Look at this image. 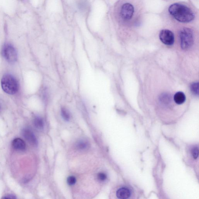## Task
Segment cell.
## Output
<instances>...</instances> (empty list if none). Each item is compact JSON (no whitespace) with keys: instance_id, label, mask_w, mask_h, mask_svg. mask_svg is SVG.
Instances as JSON below:
<instances>
[{"instance_id":"obj_1","label":"cell","mask_w":199,"mask_h":199,"mask_svg":"<svg viewBox=\"0 0 199 199\" xmlns=\"http://www.w3.org/2000/svg\"><path fill=\"white\" fill-rule=\"evenodd\" d=\"M168 11L175 19L181 22H190L195 18V15L193 11L182 4H173L170 6Z\"/></svg>"},{"instance_id":"obj_2","label":"cell","mask_w":199,"mask_h":199,"mask_svg":"<svg viewBox=\"0 0 199 199\" xmlns=\"http://www.w3.org/2000/svg\"><path fill=\"white\" fill-rule=\"evenodd\" d=\"M1 85L3 90L9 95H14L18 90V81L15 77L11 74H5L3 76Z\"/></svg>"},{"instance_id":"obj_3","label":"cell","mask_w":199,"mask_h":199,"mask_svg":"<svg viewBox=\"0 0 199 199\" xmlns=\"http://www.w3.org/2000/svg\"><path fill=\"white\" fill-rule=\"evenodd\" d=\"M180 44L182 48L186 50L191 48L194 42L192 30L188 28H184L180 31Z\"/></svg>"},{"instance_id":"obj_4","label":"cell","mask_w":199,"mask_h":199,"mask_svg":"<svg viewBox=\"0 0 199 199\" xmlns=\"http://www.w3.org/2000/svg\"><path fill=\"white\" fill-rule=\"evenodd\" d=\"M3 56L7 61L10 63H14L18 59V54L15 48L10 44H6L3 47Z\"/></svg>"},{"instance_id":"obj_5","label":"cell","mask_w":199,"mask_h":199,"mask_svg":"<svg viewBox=\"0 0 199 199\" xmlns=\"http://www.w3.org/2000/svg\"><path fill=\"white\" fill-rule=\"evenodd\" d=\"M160 40L166 45L171 46L174 44L175 38L174 33L170 30H163L159 33Z\"/></svg>"},{"instance_id":"obj_6","label":"cell","mask_w":199,"mask_h":199,"mask_svg":"<svg viewBox=\"0 0 199 199\" xmlns=\"http://www.w3.org/2000/svg\"><path fill=\"white\" fill-rule=\"evenodd\" d=\"M134 13V8L133 6L128 3H126L122 6L120 14L123 20L127 21L132 18Z\"/></svg>"},{"instance_id":"obj_7","label":"cell","mask_w":199,"mask_h":199,"mask_svg":"<svg viewBox=\"0 0 199 199\" xmlns=\"http://www.w3.org/2000/svg\"><path fill=\"white\" fill-rule=\"evenodd\" d=\"M22 135L24 138L30 144L34 146H37L38 142L34 133L32 131L28 129H24L22 130Z\"/></svg>"},{"instance_id":"obj_8","label":"cell","mask_w":199,"mask_h":199,"mask_svg":"<svg viewBox=\"0 0 199 199\" xmlns=\"http://www.w3.org/2000/svg\"><path fill=\"white\" fill-rule=\"evenodd\" d=\"M132 193L131 190L128 187H122L117 190L116 195L119 199H126L130 198Z\"/></svg>"},{"instance_id":"obj_9","label":"cell","mask_w":199,"mask_h":199,"mask_svg":"<svg viewBox=\"0 0 199 199\" xmlns=\"http://www.w3.org/2000/svg\"><path fill=\"white\" fill-rule=\"evenodd\" d=\"M12 146L14 149L18 151H24L26 148L25 142L20 138H17L13 140Z\"/></svg>"},{"instance_id":"obj_10","label":"cell","mask_w":199,"mask_h":199,"mask_svg":"<svg viewBox=\"0 0 199 199\" xmlns=\"http://www.w3.org/2000/svg\"><path fill=\"white\" fill-rule=\"evenodd\" d=\"M174 99L176 104L181 105L185 102L186 99V96L184 93L179 91L175 94Z\"/></svg>"},{"instance_id":"obj_11","label":"cell","mask_w":199,"mask_h":199,"mask_svg":"<svg viewBox=\"0 0 199 199\" xmlns=\"http://www.w3.org/2000/svg\"><path fill=\"white\" fill-rule=\"evenodd\" d=\"M76 147L79 150H85L89 147V144L86 141L80 140L76 144Z\"/></svg>"},{"instance_id":"obj_12","label":"cell","mask_w":199,"mask_h":199,"mask_svg":"<svg viewBox=\"0 0 199 199\" xmlns=\"http://www.w3.org/2000/svg\"><path fill=\"white\" fill-rule=\"evenodd\" d=\"M34 126L36 128L38 129H42L44 127V122L41 118L37 117L35 118L34 120Z\"/></svg>"},{"instance_id":"obj_13","label":"cell","mask_w":199,"mask_h":199,"mask_svg":"<svg viewBox=\"0 0 199 199\" xmlns=\"http://www.w3.org/2000/svg\"><path fill=\"white\" fill-rule=\"evenodd\" d=\"M191 90L193 94L196 95H199V83L198 82L193 83L191 85Z\"/></svg>"},{"instance_id":"obj_14","label":"cell","mask_w":199,"mask_h":199,"mask_svg":"<svg viewBox=\"0 0 199 199\" xmlns=\"http://www.w3.org/2000/svg\"><path fill=\"white\" fill-rule=\"evenodd\" d=\"M61 115L64 120L66 121H69L70 119V115L67 110L64 108L62 109Z\"/></svg>"},{"instance_id":"obj_15","label":"cell","mask_w":199,"mask_h":199,"mask_svg":"<svg viewBox=\"0 0 199 199\" xmlns=\"http://www.w3.org/2000/svg\"><path fill=\"white\" fill-rule=\"evenodd\" d=\"M198 148L195 147L193 148L191 150L192 155L194 159H197L198 157Z\"/></svg>"},{"instance_id":"obj_16","label":"cell","mask_w":199,"mask_h":199,"mask_svg":"<svg viewBox=\"0 0 199 199\" xmlns=\"http://www.w3.org/2000/svg\"><path fill=\"white\" fill-rule=\"evenodd\" d=\"M170 98L169 96L168 95H163L162 96L161 98V101L163 103H170Z\"/></svg>"},{"instance_id":"obj_17","label":"cell","mask_w":199,"mask_h":199,"mask_svg":"<svg viewBox=\"0 0 199 199\" xmlns=\"http://www.w3.org/2000/svg\"><path fill=\"white\" fill-rule=\"evenodd\" d=\"M67 183L69 185H74L76 182V178L74 176H70L67 178Z\"/></svg>"},{"instance_id":"obj_18","label":"cell","mask_w":199,"mask_h":199,"mask_svg":"<svg viewBox=\"0 0 199 199\" xmlns=\"http://www.w3.org/2000/svg\"><path fill=\"white\" fill-rule=\"evenodd\" d=\"M98 178L100 181H104L106 179L107 176L105 174L103 173H100L98 174Z\"/></svg>"},{"instance_id":"obj_19","label":"cell","mask_w":199,"mask_h":199,"mask_svg":"<svg viewBox=\"0 0 199 199\" xmlns=\"http://www.w3.org/2000/svg\"><path fill=\"white\" fill-rule=\"evenodd\" d=\"M3 198L5 199H15L16 197H15V196L10 195L7 196H6L5 197H3Z\"/></svg>"},{"instance_id":"obj_20","label":"cell","mask_w":199,"mask_h":199,"mask_svg":"<svg viewBox=\"0 0 199 199\" xmlns=\"http://www.w3.org/2000/svg\"><path fill=\"white\" fill-rule=\"evenodd\" d=\"M1 105H0V111H1Z\"/></svg>"}]
</instances>
